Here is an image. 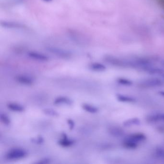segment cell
I'll return each mask as SVG.
<instances>
[{
	"instance_id": "cell-1",
	"label": "cell",
	"mask_w": 164,
	"mask_h": 164,
	"mask_svg": "<svg viewBox=\"0 0 164 164\" xmlns=\"http://www.w3.org/2000/svg\"><path fill=\"white\" fill-rule=\"evenodd\" d=\"M68 36L70 40L76 44L85 45L89 42L88 38L84 34L74 29L68 30Z\"/></svg>"
},
{
	"instance_id": "cell-2",
	"label": "cell",
	"mask_w": 164,
	"mask_h": 164,
	"mask_svg": "<svg viewBox=\"0 0 164 164\" xmlns=\"http://www.w3.org/2000/svg\"><path fill=\"white\" fill-rule=\"evenodd\" d=\"M46 50L49 53L61 58L69 59L72 56L71 52L69 51L54 46L46 47Z\"/></svg>"
},
{
	"instance_id": "cell-3",
	"label": "cell",
	"mask_w": 164,
	"mask_h": 164,
	"mask_svg": "<svg viewBox=\"0 0 164 164\" xmlns=\"http://www.w3.org/2000/svg\"><path fill=\"white\" fill-rule=\"evenodd\" d=\"M27 154V151L24 149L14 148L7 152L6 157L8 160H18L25 157Z\"/></svg>"
},
{
	"instance_id": "cell-4",
	"label": "cell",
	"mask_w": 164,
	"mask_h": 164,
	"mask_svg": "<svg viewBox=\"0 0 164 164\" xmlns=\"http://www.w3.org/2000/svg\"><path fill=\"white\" fill-rule=\"evenodd\" d=\"M104 60L106 63L111 65L118 67H129L128 61L123 60L112 56H106Z\"/></svg>"
},
{
	"instance_id": "cell-5",
	"label": "cell",
	"mask_w": 164,
	"mask_h": 164,
	"mask_svg": "<svg viewBox=\"0 0 164 164\" xmlns=\"http://www.w3.org/2000/svg\"><path fill=\"white\" fill-rule=\"evenodd\" d=\"M164 82L158 78H151L146 79L140 82V86L143 88H151L163 86Z\"/></svg>"
},
{
	"instance_id": "cell-6",
	"label": "cell",
	"mask_w": 164,
	"mask_h": 164,
	"mask_svg": "<svg viewBox=\"0 0 164 164\" xmlns=\"http://www.w3.org/2000/svg\"><path fill=\"white\" fill-rule=\"evenodd\" d=\"M1 25L3 28L8 29H24L26 28L25 25L14 21H1Z\"/></svg>"
},
{
	"instance_id": "cell-7",
	"label": "cell",
	"mask_w": 164,
	"mask_h": 164,
	"mask_svg": "<svg viewBox=\"0 0 164 164\" xmlns=\"http://www.w3.org/2000/svg\"><path fill=\"white\" fill-rule=\"evenodd\" d=\"M28 56L31 58L39 61H47L49 59L46 55L36 51H29L28 53Z\"/></svg>"
},
{
	"instance_id": "cell-8",
	"label": "cell",
	"mask_w": 164,
	"mask_h": 164,
	"mask_svg": "<svg viewBox=\"0 0 164 164\" xmlns=\"http://www.w3.org/2000/svg\"><path fill=\"white\" fill-rule=\"evenodd\" d=\"M108 131L110 135L115 137H120L125 134L124 130L119 126H110L108 128Z\"/></svg>"
},
{
	"instance_id": "cell-9",
	"label": "cell",
	"mask_w": 164,
	"mask_h": 164,
	"mask_svg": "<svg viewBox=\"0 0 164 164\" xmlns=\"http://www.w3.org/2000/svg\"><path fill=\"white\" fill-rule=\"evenodd\" d=\"M15 79L17 82L23 85H32L34 82V79L28 76H17L15 77Z\"/></svg>"
},
{
	"instance_id": "cell-10",
	"label": "cell",
	"mask_w": 164,
	"mask_h": 164,
	"mask_svg": "<svg viewBox=\"0 0 164 164\" xmlns=\"http://www.w3.org/2000/svg\"><path fill=\"white\" fill-rule=\"evenodd\" d=\"M145 71L151 75L157 76L164 78V70L161 68L154 67L151 66L147 68Z\"/></svg>"
},
{
	"instance_id": "cell-11",
	"label": "cell",
	"mask_w": 164,
	"mask_h": 164,
	"mask_svg": "<svg viewBox=\"0 0 164 164\" xmlns=\"http://www.w3.org/2000/svg\"><path fill=\"white\" fill-rule=\"evenodd\" d=\"M63 139L60 140L58 142L59 145H60V146L65 147H68L72 146L75 143V141L72 139H69L65 133L63 134Z\"/></svg>"
},
{
	"instance_id": "cell-12",
	"label": "cell",
	"mask_w": 164,
	"mask_h": 164,
	"mask_svg": "<svg viewBox=\"0 0 164 164\" xmlns=\"http://www.w3.org/2000/svg\"><path fill=\"white\" fill-rule=\"evenodd\" d=\"M126 138L136 142L137 143H139L140 142H143L145 140L146 136L143 133H136L132 134L129 135Z\"/></svg>"
},
{
	"instance_id": "cell-13",
	"label": "cell",
	"mask_w": 164,
	"mask_h": 164,
	"mask_svg": "<svg viewBox=\"0 0 164 164\" xmlns=\"http://www.w3.org/2000/svg\"><path fill=\"white\" fill-rule=\"evenodd\" d=\"M55 104H66L68 106H71L73 104V101L69 98L64 96H61L56 98L54 101Z\"/></svg>"
},
{
	"instance_id": "cell-14",
	"label": "cell",
	"mask_w": 164,
	"mask_h": 164,
	"mask_svg": "<svg viewBox=\"0 0 164 164\" xmlns=\"http://www.w3.org/2000/svg\"><path fill=\"white\" fill-rule=\"evenodd\" d=\"M123 145L124 147L127 149H134L137 147L138 143L131 140L130 139H128V138H126L123 141Z\"/></svg>"
},
{
	"instance_id": "cell-15",
	"label": "cell",
	"mask_w": 164,
	"mask_h": 164,
	"mask_svg": "<svg viewBox=\"0 0 164 164\" xmlns=\"http://www.w3.org/2000/svg\"><path fill=\"white\" fill-rule=\"evenodd\" d=\"M7 107L12 111L22 112L25 110L23 106L15 103H10L7 104Z\"/></svg>"
},
{
	"instance_id": "cell-16",
	"label": "cell",
	"mask_w": 164,
	"mask_h": 164,
	"mask_svg": "<svg viewBox=\"0 0 164 164\" xmlns=\"http://www.w3.org/2000/svg\"><path fill=\"white\" fill-rule=\"evenodd\" d=\"M90 69L93 71L101 72L106 69V67L103 64L99 63H93L90 65Z\"/></svg>"
},
{
	"instance_id": "cell-17",
	"label": "cell",
	"mask_w": 164,
	"mask_h": 164,
	"mask_svg": "<svg viewBox=\"0 0 164 164\" xmlns=\"http://www.w3.org/2000/svg\"><path fill=\"white\" fill-rule=\"evenodd\" d=\"M117 98L119 101L125 103H133L136 101L135 98H134L119 94L117 95Z\"/></svg>"
},
{
	"instance_id": "cell-18",
	"label": "cell",
	"mask_w": 164,
	"mask_h": 164,
	"mask_svg": "<svg viewBox=\"0 0 164 164\" xmlns=\"http://www.w3.org/2000/svg\"><path fill=\"white\" fill-rule=\"evenodd\" d=\"M82 107L83 110L92 114H95L98 111V109L97 107L87 104H82Z\"/></svg>"
},
{
	"instance_id": "cell-19",
	"label": "cell",
	"mask_w": 164,
	"mask_h": 164,
	"mask_svg": "<svg viewBox=\"0 0 164 164\" xmlns=\"http://www.w3.org/2000/svg\"><path fill=\"white\" fill-rule=\"evenodd\" d=\"M140 121L138 118H131L124 121L123 125L126 127L132 126L133 125H139Z\"/></svg>"
},
{
	"instance_id": "cell-20",
	"label": "cell",
	"mask_w": 164,
	"mask_h": 164,
	"mask_svg": "<svg viewBox=\"0 0 164 164\" xmlns=\"http://www.w3.org/2000/svg\"><path fill=\"white\" fill-rule=\"evenodd\" d=\"M146 120L149 123H156L160 121V114H152L148 115Z\"/></svg>"
},
{
	"instance_id": "cell-21",
	"label": "cell",
	"mask_w": 164,
	"mask_h": 164,
	"mask_svg": "<svg viewBox=\"0 0 164 164\" xmlns=\"http://www.w3.org/2000/svg\"><path fill=\"white\" fill-rule=\"evenodd\" d=\"M43 113L46 115L51 117H57L58 116L59 113L56 110L51 108H46L43 110Z\"/></svg>"
},
{
	"instance_id": "cell-22",
	"label": "cell",
	"mask_w": 164,
	"mask_h": 164,
	"mask_svg": "<svg viewBox=\"0 0 164 164\" xmlns=\"http://www.w3.org/2000/svg\"><path fill=\"white\" fill-rule=\"evenodd\" d=\"M117 82L121 85H125V86H130L132 85V84L131 81L124 78H119L117 79Z\"/></svg>"
},
{
	"instance_id": "cell-23",
	"label": "cell",
	"mask_w": 164,
	"mask_h": 164,
	"mask_svg": "<svg viewBox=\"0 0 164 164\" xmlns=\"http://www.w3.org/2000/svg\"><path fill=\"white\" fill-rule=\"evenodd\" d=\"M0 119H1V120L2 123H3L6 125H9L11 123L10 118L6 114H1Z\"/></svg>"
},
{
	"instance_id": "cell-24",
	"label": "cell",
	"mask_w": 164,
	"mask_h": 164,
	"mask_svg": "<svg viewBox=\"0 0 164 164\" xmlns=\"http://www.w3.org/2000/svg\"><path fill=\"white\" fill-rule=\"evenodd\" d=\"M156 154L159 158L164 160V149L162 148H158L156 149Z\"/></svg>"
},
{
	"instance_id": "cell-25",
	"label": "cell",
	"mask_w": 164,
	"mask_h": 164,
	"mask_svg": "<svg viewBox=\"0 0 164 164\" xmlns=\"http://www.w3.org/2000/svg\"><path fill=\"white\" fill-rule=\"evenodd\" d=\"M31 142L33 143H36V144H41L44 142V140L42 137L39 136L37 138H33V139H31Z\"/></svg>"
},
{
	"instance_id": "cell-26",
	"label": "cell",
	"mask_w": 164,
	"mask_h": 164,
	"mask_svg": "<svg viewBox=\"0 0 164 164\" xmlns=\"http://www.w3.org/2000/svg\"><path fill=\"white\" fill-rule=\"evenodd\" d=\"M51 160L47 158H42L41 160H39V161L37 162L36 164H46L50 163Z\"/></svg>"
},
{
	"instance_id": "cell-27",
	"label": "cell",
	"mask_w": 164,
	"mask_h": 164,
	"mask_svg": "<svg viewBox=\"0 0 164 164\" xmlns=\"http://www.w3.org/2000/svg\"><path fill=\"white\" fill-rule=\"evenodd\" d=\"M67 123H68V125L69 126V129L70 130L73 129L75 126V123L74 121H73L72 120H67Z\"/></svg>"
},
{
	"instance_id": "cell-28",
	"label": "cell",
	"mask_w": 164,
	"mask_h": 164,
	"mask_svg": "<svg viewBox=\"0 0 164 164\" xmlns=\"http://www.w3.org/2000/svg\"><path fill=\"white\" fill-rule=\"evenodd\" d=\"M160 121H164V114H160Z\"/></svg>"
},
{
	"instance_id": "cell-29",
	"label": "cell",
	"mask_w": 164,
	"mask_h": 164,
	"mask_svg": "<svg viewBox=\"0 0 164 164\" xmlns=\"http://www.w3.org/2000/svg\"><path fill=\"white\" fill-rule=\"evenodd\" d=\"M159 93L161 95L164 96V91H161V92H159Z\"/></svg>"
},
{
	"instance_id": "cell-30",
	"label": "cell",
	"mask_w": 164,
	"mask_h": 164,
	"mask_svg": "<svg viewBox=\"0 0 164 164\" xmlns=\"http://www.w3.org/2000/svg\"><path fill=\"white\" fill-rule=\"evenodd\" d=\"M158 1L161 3H162L163 6H164V0H158Z\"/></svg>"
},
{
	"instance_id": "cell-31",
	"label": "cell",
	"mask_w": 164,
	"mask_h": 164,
	"mask_svg": "<svg viewBox=\"0 0 164 164\" xmlns=\"http://www.w3.org/2000/svg\"><path fill=\"white\" fill-rule=\"evenodd\" d=\"M43 1H45V2H47V3H49V2L53 1V0H43Z\"/></svg>"
},
{
	"instance_id": "cell-32",
	"label": "cell",
	"mask_w": 164,
	"mask_h": 164,
	"mask_svg": "<svg viewBox=\"0 0 164 164\" xmlns=\"http://www.w3.org/2000/svg\"><path fill=\"white\" fill-rule=\"evenodd\" d=\"M163 65H164V63H163Z\"/></svg>"
}]
</instances>
